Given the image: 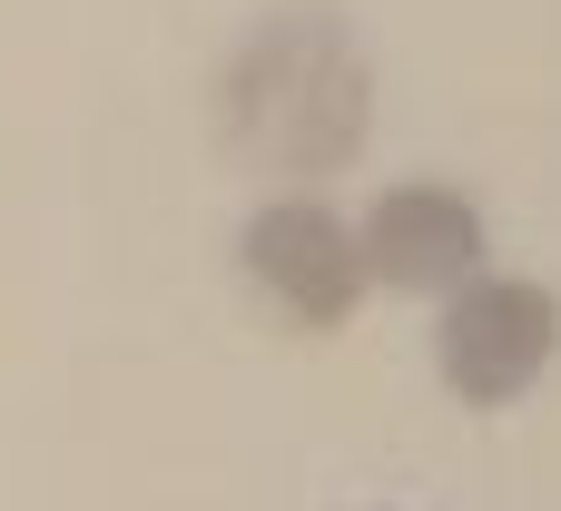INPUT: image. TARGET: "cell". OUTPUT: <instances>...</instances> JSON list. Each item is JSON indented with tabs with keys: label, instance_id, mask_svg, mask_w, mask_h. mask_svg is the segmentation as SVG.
I'll return each instance as SVG.
<instances>
[{
	"label": "cell",
	"instance_id": "cell-1",
	"mask_svg": "<svg viewBox=\"0 0 561 511\" xmlns=\"http://www.w3.org/2000/svg\"><path fill=\"white\" fill-rule=\"evenodd\" d=\"M365 128H375V69L335 10H276L217 69V138L256 177L316 187V177L355 167Z\"/></svg>",
	"mask_w": 561,
	"mask_h": 511
},
{
	"label": "cell",
	"instance_id": "cell-2",
	"mask_svg": "<svg viewBox=\"0 0 561 511\" xmlns=\"http://www.w3.org/2000/svg\"><path fill=\"white\" fill-rule=\"evenodd\" d=\"M561 355V295L542 276H463L434 315V374L473 414H513Z\"/></svg>",
	"mask_w": 561,
	"mask_h": 511
},
{
	"label": "cell",
	"instance_id": "cell-3",
	"mask_svg": "<svg viewBox=\"0 0 561 511\" xmlns=\"http://www.w3.org/2000/svg\"><path fill=\"white\" fill-rule=\"evenodd\" d=\"M247 286L266 295L276 325L296 335H335L365 305V256H355V217H335L325 197H266L237 236Z\"/></svg>",
	"mask_w": 561,
	"mask_h": 511
},
{
	"label": "cell",
	"instance_id": "cell-4",
	"mask_svg": "<svg viewBox=\"0 0 561 511\" xmlns=\"http://www.w3.org/2000/svg\"><path fill=\"white\" fill-rule=\"evenodd\" d=\"M365 276L404 286V295H454L463 276H483V207L454 177H394L365 227H355Z\"/></svg>",
	"mask_w": 561,
	"mask_h": 511
}]
</instances>
